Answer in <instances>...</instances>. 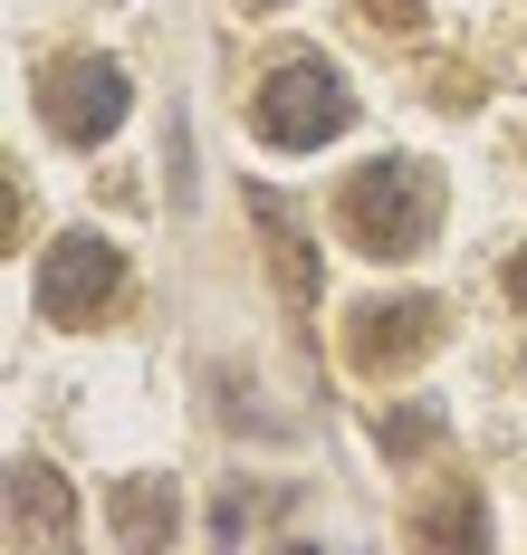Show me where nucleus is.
<instances>
[{"label":"nucleus","instance_id":"39448f33","mask_svg":"<svg viewBox=\"0 0 527 555\" xmlns=\"http://www.w3.org/2000/svg\"><path fill=\"white\" fill-rule=\"evenodd\" d=\"M441 326V307L432 297H394V307H355V364L364 374H384V364H412L422 345Z\"/></svg>","mask_w":527,"mask_h":555},{"label":"nucleus","instance_id":"9b49d317","mask_svg":"<svg viewBox=\"0 0 527 555\" xmlns=\"http://www.w3.org/2000/svg\"><path fill=\"white\" fill-rule=\"evenodd\" d=\"M249 10H279V0H249Z\"/></svg>","mask_w":527,"mask_h":555},{"label":"nucleus","instance_id":"9d476101","mask_svg":"<svg viewBox=\"0 0 527 555\" xmlns=\"http://www.w3.org/2000/svg\"><path fill=\"white\" fill-rule=\"evenodd\" d=\"M374 10H384V0H374ZM412 20H422V0H394V29H412Z\"/></svg>","mask_w":527,"mask_h":555},{"label":"nucleus","instance_id":"1a4fd4ad","mask_svg":"<svg viewBox=\"0 0 527 555\" xmlns=\"http://www.w3.org/2000/svg\"><path fill=\"white\" fill-rule=\"evenodd\" d=\"M509 307H527V259H509Z\"/></svg>","mask_w":527,"mask_h":555},{"label":"nucleus","instance_id":"423d86ee","mask_svg":"<svg viewBox=\"0 0 527 555\" xmlns=\"http://www.w3.org/2000/svg\"><path fill=\"white\" fill-rule=\"evenodd\" d=\"M249 211H259V230H269V269H279V297H288V307H307V297H317V240H307V221H297L279 192H249Z\"/></svg>","mask_w":527,"mask_h":555},{"label":"nucleus","instance_id":"0eeeda50","mask_svg":"<svg viewBox=\"0 0 527 555\" xmlns=\"http://www.w3.org/2000/svg\"><path fill=\"white\" fill-rule=\"evenodd\" d=\"M67 527H77V517H67L59 479H49L39 460H29V469H20V527H10V537H20V546H59Z\"/></svg>","mask_w":527,"mask_h":555},{"label":"nucleus","instance_id":"f257e3e1","mask_svg":"<svg viewBox=\"0 0 527 555\" xmlns=\"http://www.w3.org/2000/svg\"><path fill=\"white\" fill-rule=\"evenodd\" d=\"M346 230L374 249V259H412V249H432V230H441V182L432 164H364L346 182Z\"/></svg>","mask_w":527,"mask_h":555},{"label":"nucleus","instance_id":"20e7f679","mask_svg":"<svg viewBox=\"0 0 527 555\" xmlns=\"http://www.w3.org/2000/svg\"><path fill=\"white\" fill-rule=\"evenodd\" d=\"M49 125H59L67 144H106L125 125V67L116 57H67V67H49Z\"/></svg>","mask_w":527,"mask_h":555},{"label":"nucleus","instance_id":"f03ea898","mask_svg":"<svg viewBox=\"0 0 527 555\" xmlns=\"http://www.w3.org/2000/svg\"><path fill=\"white\" fill-rule=\"evenodd\" d=\"M346 125H355V96H346V77H336L326 57L269 67V87H259V134H269L279 154H317V144H336Z\"/></svg>","mask_w":527,"mask_h":555},{"label":"nucleus","instance_id":"7ed1b4c3","mask_svg":"<svg viewBox=\"0 0 527 555\" xmlns=\"http://www.w3.org/2000/svg\"><path fill=\"white\" fill-rule=\"evenodd\" d=\"M116 278H125V259H116V240H97V230H67L59 249L39 259V307L49 317H97L106 297H116Z\"/></svg>","mask_w":527,"mask_h":555},{"label":"nucleus","instance_id":"6e6552de","mask_svg":"<svg viewBox=\"0 0 527 555\" xmlns=\"http://www.w3.org/2000/svg\"><path fill=\"white\" fill-rule=\"evenodd\" d=\"M374 441H384V460H412V450H432V441H441V412H432V402H412V412H394Z\"/></svg>","mask_w":527,"mask_h":555}]
</instances>
